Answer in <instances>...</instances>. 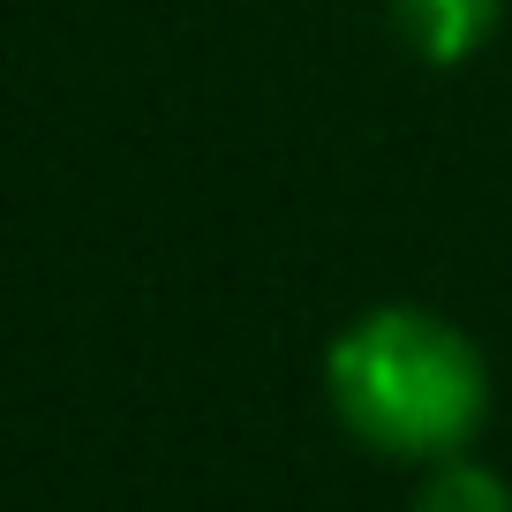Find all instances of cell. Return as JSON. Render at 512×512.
Wrapping results in <instances>:
<instances>
[{"label": "cell", "instance_id": "cell-3", "mask_svg": "<svg viewBox=\"0 0 512 512\" xmlns=\"http://www.w3.org/2000/svg\"><path fill=\"white\" fill-rule=\"evenodd\" d=\"M415 512H512V482L497 475V467L452 452V460H430V467H422Z\"/></svg>", "mask_w": 512, "mask_h": 512}, {"label": "cell", "instance_id": "cell-2", "mask_svg": "<svg viewBox=\"0 0 512 512\" xmlns=\"http://www.w3.org/2000/svg\"><path fill=\"white\" fill-rule=\"evenodd\" d=\"M392 23H400V38L415 46V61L460 68L497 38L505 0H392Z\"/></svg>", "mask_w": 512, "mask_h": 512}, {"label": "cell", "instance_id": "cell-1", "mask_svg": "<svg viewBox=\"0 0 512 512\" xmlns=\"http://www.w3.org/2000/svg\"><path fill=\"white\" fill-rule=\"evenodd\" d=\"M324 392L354 445L384 460H452L490 422V362L452 317L415 302L362 309L324 354Z\"/></svg>", "mask_w": 512, "mask_h": 512}]
</instances>
